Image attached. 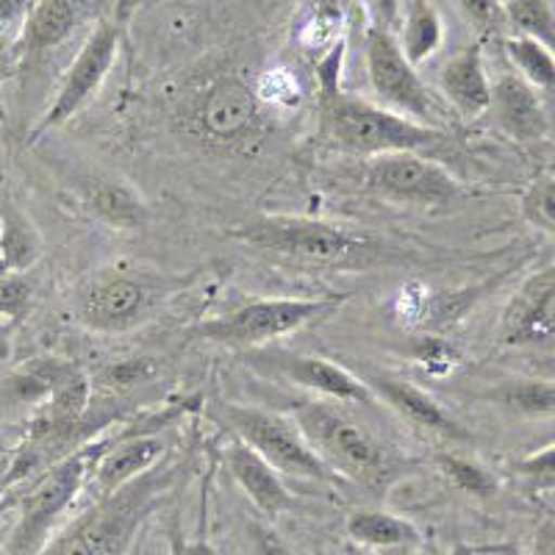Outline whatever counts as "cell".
<instances>
[{
  "instance_id": "19",
  "label": "cell",
  "mask_w": 555,
  "mask_h": 555,
  "mask_svg": "<svg viewBox=\"0 0 555 555\" xmlns=\"http://www.w3.org/2000/svg\"><path fill=\"white\" fill-rule=\"evenodd\" d=\"M364 384L373 389L375 398L386 400V403L398 411V414H403L409 423L420 425V428L425 430H436V434L459 436V425L450 420L448 411L436 403L428 391L416 389L409 380L395 378V375L386 373H373V378L364 380Z\"/></svg>"
},
{
  "instance_id": "37",
  "label": "cell",
  "mask_w": 555,
  "mask_h": 555,
  "mask_svg": "<svg viewBox=\"0 0 555 555\" xmlns=\"http://www.w3.org/2000/svg\"><path fill=\"white\" fill-rule=\"evenodd\" d=\"M28 3H31V0H0V31H3L12 20H17Z\"/></svg>"
},
{
  "instance_id": "24",
  "label": "cell",
  "mask_w": 555,
  "mask_h": 555,
  "mask_svg": "<svg viewBox=\"0 0 555 555\" xmlns=\"http://www.w3.org/2000/svg\"><path fill=\"white\" fill-rule=\"evenodd\" d=\"M442 17L436 12L430 0H411L409 14H405L403 39H398L400 51L411 64H420L434 56L442 44Z\"/></svg>"
},
{
  "instance_id": "3",
  "label": "cell",
  "mask_w": 555,
  "mask_h": 555,
  "mask_svg": "<svg viewBox=\"0 0 555 555\" xmlns=\"http://www.w3.org/2000/svg\"><path fill=\"white\" fill-rule=\"evenodd\" d=\"M231 236L247 247L304 264H359L380 253L373 236L309 217H259L236 225Z\"/></svg>"
},
{
  "instance_id": "40",
  "label": "cell",
  "mask_w": 555,
  "mask_h": 555,
  "mask_svg": "<svg viewBox=\"0 0 555 555\" xmlns=\"http://www.w3.org/2000/svg\"><path fill=\"white\" fill-rule=\"evenodd\" d=\"M145 3H151V0H120V14H131L133 9L145 7Z\"/></svg>"
},
{
  "instance_id": "27",
  "label": "cell",
  "mask_w": 555,
  "mask_h": 555,
  "mask_svg": "<svg viewBox=\"0 0 555 555\" xmlns=\"http://www.w3.org/2000/svg\"><path fill=\"white\" fill-rule=\"evenodd\" d=\"M503 17L519 37L553 44V0H500Z\"/></svg>"
},
{
  "instance_id": "30",
  "label": "cell",
  "mask_w": 555,
  "mask_h": 555,
  "mask_svg": "<svg viewBox=\"0 0 555 555\" xmlns=\"http://www.w3.org/2000/svg\"><path fill=\"white\" fill-rule=\"evenodd\" d=\"M500 400L505 405H512V409L525 411V414H553L555 391L553 384H547V380H528V384L505 389Z\"/></svg>"
},
{
  "instance_id": "12",
  "label": "cell",
  "mask_w": 555,
  "mask_h": 555,
  "mask_svg": "<svg viewBox=\"0 0 555 555\" xmlns=\"http://www.w3.org/2000/svg\"><path fill=\"white\" fill-rule=\"evenodd\" d=\"M245 359L261 373L281 375L292 384L317 391L322 398L341 400V403H375L373 389L364 380L328 359L300 353H264V350L247 353Z\"/></svg>"
},
{
  "instance_id": "14",
  "label": "cell",
  "mask_w": 555,
  "mask_h": 555,
  "mask_svg": "<svg viewBox=\"0 0 555 555\" xmlns=\"http://www.w3.org/2000/svg\"><path fill=\"white\" fill-rule=\"evenodd\" d=\"M555 334V272L539 270L514 292L500 320V341L508 347L550 345Z\"/></svg>"
},
{
  "instance_id": "23",
  "label": "cell",
  "mask_w": 555,
  "mask_h": 555,
  "mask_svg": "<svg viewBox=\"0 0 555 555\" xmlns=\"http://www.w3.org/2000/svg\"><path fill=\"white\" fill-rule=\"evenodd\" d=\"M39 259V236L17 208L7 206L0 215V275L26 272Z\"/></svg>"
},
{
  "instance_id": "1",
  "label": "cell",
  "mask_w": 555,
  "mask_h": 555,
  "mask_svg": "<svg viewBox=\"0 0 555 555\" xmlns=\"http://www.w3.org/2000/svg\"><path fill=\"white\" fill-rule=\"evenodd\" d=\"M341 59L345 42H336L317 67L322 131L339 151L359 156H384L400 151L425 153L436 151L448 139V131L442 128L420 126L391 108L345 95L339 87Z\"/></svg>"
},
{
  "instance_id": "17",
  "label": "cell",
  "mask_w": 555,
  "mask_h": 555,
  "mask_svg": "<svg viewBox=\"0 0 555 555\" xmlns=\"http://www.w3.org/2000/svg\"><path fill=\"white\" fill-rule=\"evenodd\" d=\"M165 442L153 434H126L108 444L106 453H98L89 473L95 475L98 492L106 494L139 478L165 459Z\"/></svg>"
},
{
  "instance_id": "32",
  "label": "cell",
  "mask_w": 555,
  "mask_h": 555,
  "mask_svg": "<svg viewBox=\"0 0 555 555\" xmlns=\"http://www.w3.org/2000/svg\"><path fill=\"white\" fill-rule=\"evenodd\" d=\"M459 7L480 37H492L505 26L500 0H459Z\"/></svg>"
},
{
  "instance_id": "15",
  "label": "cell",
  "mask_w": 555,
  "mask_h": 555,
  "mask_svg": "<svg viewBox=\"0 0 555 555\" xmlns=\"http://www.w3.org/2000/svg\"><path fill=\"white\" fill-rule=\"evenodd\" d=\"M489 112L494 114L498 126L517 142H542V139H547L550 120L542 98H539V89H533L514 73H503L492 83Z\"/></svg>"
},
{
  "instance_id": "42",
  "label": "cell",
  "mask_w": 555,
  "mask_h": 555,
  "mask_svg": "<svg viewBox=\"0 0 555 555\" xmlns=\"http://www.w3.org/2000/svg\"><path fill=\"white\" fill-rule=\"evenodd\" d=\"M3 450H7V448H3V442H0V453H3Z\"/></svg>"
},
{
  "instance_id": "9",
  "label": "cell",
  "mask_w": 555,
  "mask_h": 555,
  "mask_svg": "<svg viewBox=\"0 0 555 555\" xmlns=\"http://www.w3.org/2000/svg\"><path fill=\"white\" fill-rule=\"evenodd\" d=\"M364 59L370 83L391 112L403 114L420 126L442 128L444 131L442 103L436 101V95H430L423 78L416 76L414 64L403 56L398 39L389 28L375 26L370 31Z\"/></svg>"
},
{
  "instance_id": "4",
  "label": "cell",
  "mask_w": 555,
  "mask_h": 555,
  "mask_svg": "<svg viewBox=\"0 0 555 555\" xmlns=\"http://www.w3.org/2000/svg\"><path fill=\"white\" fill-rule=\"evenodd\" d=\"M345 304V295L339 297H267V300H250L240 309L228 311L225 317L201 322L195 336L215 345L240 347H261L278 336H289L295 331L306 328L311 322H320L334 314Z\"/></svg>"
},
{
  "instance_id": "39",
  "label": "cell",
  "mask_w": 555,
  "mask_h": 555,
  "mask_svg": "<svg viewBox=\"0 0 555 555\" xmlns=\"http://www.w3.org/2000/svg\"><path fill=\"white\" fill-rule=\"evenodd\" d=\"M12 455H9V450H3L0 453V480H7L9 473H12Z\"/></svg>"
},
{
  "instance_id": "6",
  "label": "cell",
  "mask_w": 555,
  "mask_h": 555,
  "mask_svg": "<svg viewBox=\"0 0 555 555\" xmlns=\"http://www.w3.org/2000/svg\"><path fill=\"white\" fill-rule=\"evenodd\" d=\"M167 289L145 275L133 272H101L78 286L73 311L83 328L95 334H122L151 320Z\"/></svg>"
},
{
  "instance_id": "11",
  "label": "cell",
  "mask_w": 555,
  "mask_h": 555,
  "mask_svg": "<svg viewBox=\"0 0 555 555\" xmlns=\"http://www.w3.org/2000/svg\"><path fill=\"white\" fill-rule=\"evenodd\" d=\"M117 51H120V26L112 23V20H101L95 31L89 34L87 42L81 44V51L76 53L73 64H69L56 98H53L48 112L42 114V120L34 128L31 142H37L44 131L67 122L89 98L95 95L103 78L108 76L114 59H117Z\"/></svg>"
},
{
  "instance_id": "29",
  "label": "cell",
  "mask_w": 555,
  "mask_h": 555,
  "mask_svg": "<svg viewBox=\"0 0 555 555\" xmlns=\"http://www.w3.org/2000/svg\"><path fill=\"white\" fill-rule=\"evenodd\" d=\"M439 467L453 480V486H459L461 492L475 494V498H489L498 489V480L492 475L480 469L478 464H473V461L459 459V455H439Z\"/></svg>"
},
{
  "instance_id": "41",
  "label": "cell",
  "mask_w": 555,
  "mask_h": 555,
  "mask_svg": "<svg viewBox=\"0 0 555 555\" xmlns=\"http://www.w3.org/2000/svg\"><path fill=\"white\" fill-rule=\"evenodd\" d=\"M480 550H473V547H459V550H453V553L450 555H478Z\"/></svg>"
},
{
  "instance_id": "13",
  "label": "cell",
  "mask_w": 555,
  "mask_h": 555,
  "mask_svg": "<svg viewBox=\"0 0 555 555\" xmlns=\"http://www.w3.org/2000/svg\"><path fill=\"white\" fill-rule=\"evenodd\" d=\"M195 120L203 137L225 145L242 142L259 126V98L242 78L222 76L201 95Z\"/></svg>"
},
{
  "instance_id": "10",
  "label": "cell",
  "mask_w": 555,
  "mask_h": 555,
  "mask_svg": "<svg viewBox=\"0 0 555 555\" xmlns=\"http://www.w3.org/2000/svg\"><path fill=\"white\" fill-rule=\"evenodd\" d=\"M364 183L375 195L414 206H444L461 192L459 181L442 165L411 151L373 156Z\"/></svg>"
},
{
  "instance_id": "35",
  "label": "cell",
  "mask_w": 555,
  "mask_h": 555,
  "mask_svg": "<svg viewBox=\"0 0 555 555\" xmlns=\"http://www.w3.org/2000/svg\"><path fill=\"white\" fill-rule=\"evenodd\" d=\"M519 469H522L528 478L539 480V483L553 486V448H544L539 450L537 455L525 459L522 464H519Z\"/></svg>"
},
{
  "instance_id": "31",
  "label": "cell",
  "mask_w": 555,
  "mask_h": 555,
  "mask_svg": "<svg viewBox=\"0 0 555 555\" xmlns=\"http://www.w3.org/2000/svg\"><path fill=\"white\" fill-rule=\"evenodd\" d=\"M28 306H31V284L26 275L23 272L0 275V317L17 322L20 317H26Z\"/></svg>"
},
{
  "instance_id": "18",
  "label": "cell",
  "mask_w": 555,
  "mask_h": 555,
  "mask_svg": "<svg viewBox=\"0 0 555 555\" xmlns=\"http://www.w3.org/2000/svg\"><path fill=\"white\" fill-rule=\"evenodd\" d=\"M225 464L234 475L236 483L242 486V492L250 498V503L259 508L267 517H275V514L286 512L292 505L289 492H286L284 480H281V473L267 464L259 453L253 448H247L245 442L236 439L234 444H228Z\"/></svg>"
},
{
  "instance_id": "22",
  "label": "cell",
  "mask_w": 555,
  "mask_h": 555,
  "mask_svg": "<svg viewBox=\"0 0 555 555\" xmlns=\"http://www.w3.org/2000/svg\"><path fill=\"white\" fill-rule=\"evenodd\" d=\"M347 537L364 547H409L420 542V530L389 512H353L347 517Z\"/></svg>"
},
{
  "instance_id": "21",
  "label": "cell",
  "mask_w": 555,
  "mask_h": 555,
  "mask_svg": "<svg viewBox=\"0 0 555 555\" xmlns=\"http://www.w3.org/2000/svg\"><path fill=\"white\" fill-rule=\"evenodd\" d=\"M83 203L112 225L133 228L147 220V206L139 201L137 192L122 181H112V178L89 183L87 192H83Z\"/></svg>"
},
{
  "instance_id": "34",
  "label": "cell",
  "mask_w": 555,
  "mask_h": 555,
  "mask_svg": "<svg viewBox=\"0 0 555 555\" xmlns=\"http://www.w3.org/2000/svg\"><path fill=\"white\" fill-rule=\"evenodd\" d=\"M250 542H253V555H295L286 542L278 537L275 530L264 528V525H253L250 528Z\"/></svg>"
},
{
  "instance_id": "8",
  "label": "cell",
  "mask_w": 555,
  "mask_h": 555,
  "mask_svg": "<svg viewBox=\"0 0 555 555\" xmlns=\"http://www.w3.org/2000/svg\"><path fill=\"white\" fill-rule=\"evenodd\" d=\"M95 455L98 448L78 450L69 459L59 461L56 467L48 469V475H42V480L23 498L20 519L7 544V555H37L42 550L53 525L81 492Z\"/></svg>"
},
{
  "instance_id": "20",
  "label": "cell",
  "mask_w": 555,
  "mask_h": 555,
  "mask_svg": "<svg viewBox=\"0 0 555 555\" xmlns=\"http://www.w3.org/2000/svg\"><path fill=\"white\" fill-rule=\"evenodd\" d=\"M89 0H37L28 9L26 28H23V48L28 56L48 53L76 31L87 12Z\"/></svg>"
},
{
  "instance_id": "38",
  "label": "cell",
  "mask_w": 555,
  "mask_h": 555,
  "mask_svg": "<svg viewBox=\"0 0 555 555\" xmlns=\"http://www.w3.org/2000/svg\"><path fill=\"white\" fill-rule=\"evenodd\" d=\"M533 555H553V525L544 522L542 533H539V544H537V553Z\"/></svg>"
},
{
  "instance_id": "16",
  "label": "cell",
  "mask_w": 555,
  "mask_h": 555,
  "mask_svg": "<svg viewBox=\"0 0 555 555\" xmlns=\"http://www.w3.org/2000/svg\"><path fill=\"white\" fill-rule=\"evenodd\" d=\"M439 87H442V95L448 101V106L459 117H464V120H475V117L489 112L492 81L486 76L483 48H480V42L461 48L459 53H453L444 62Z\"/></svg>"
},
{
  "instance_id": "33",
  "label": "cell",
  "mask_w": 555,
  "mask_h": 555,
  "mask_svg": "<svg viewBox=\"0 0 555 555\" xmlns=\"http://www.w3.org/2000/svg\"><path fill=\"white\" fill-rule=\"evenodd\" d=\"M147 373H151V366L145 361H122V364L112 366L103 373V384L114 386V389H126V386L139 384V380H145Z\"/></svg>"
},
{
  "instance_id": "25",
  "label": "cell",
  "mask_w": 555,
  "mask_h": 555,
  "mask_svg": "<svg viewBox=\"0 0 555 555\" xmlns=\"http://www.w3.org/2000/svg\"><path fill=\"white\" fill-rule=\"evenodd\" d=\"M89 405V378L78 370L64 366V373L53 380L51 403H48V416H44V434L48 430H64L76 425Z\"/></svg>"
},
{
  "instance_id": "26",
  "label": "cell",
  "mask_w": 555,
  "mask_h": 555,
  "mask_svg": "<svg viewBox=\"0 0 555 555\" xmlns=\"http://www.w3.org/2000/svg\"><path fill=\"white\" fill-rule=\"evenodd\" d=\"M505 56L512 62L514 76H519L522 81H528L533 89H553L555 83V62L553 53H550V44L539 42L533 37H514L505 39Z\"/></svg>"
},
{
  "instance_id": "36",
  "label": "cell",
  "mask_w": 555,
  "mask_h": 555,
  "mask_svg": "<svg viewBox=\"0 0 555 555\" xmlns=\"http://www.w3.org/2000/svg\"><path fill=\"white\" fill-rule=\"evenodd\" d=\"M170 555H217V553L206 539H186L181 537V533H172Z\"/></svg>"
},
{
  "instance_id": "2",
  "label": "cell",
  "mask_w": 555,
  "mask_h": 555,
  "mask_svg": "<svg viewBox=\"0 0 555 555\" xmlns=\"http://www.w3.org/2000/svg\"><path fill=\"white\" fill-rule=\"evenodd\" d=\"M178 478L181 464L158 461L120 489L98 494L95 503L48 539L37 555H126L145 519L170 498Z\"/></svg>"
},
{
  "instance_id": "28",
  "label": "cell",
  "mask_w": 555,
  "mask_h": 555,
  "mask_svg": "<svg viewBox=\"0 0 555 555\" xmlns=\"http://www.w3.org/2000/svg\"><path fill=\"white\" fill-rule=\"evenodd\" d=\"M522 215L530 225L542 228L547 234L555 231V178L553 172H542L533 178L528 192L522 195Z\"/></svg>"
},
{
  "instance_id": "7",
  "label": "cell",
  "mask_w": 555,
  "mask_h": 555,
  "mask_svg": "<svg viewBox=\"0 0 555 555\" xmlns=\"http://www.w3.org/2000/svg\"><path fill=\"white\" fill-rule=\"evenodd\" d=\"M220 416L240 436V442L256 450L275 473L295 475V478L306 480H320V483L336 480V475L309 448L300 428L295 423H289L286 416L234 403H222Z\"/></svg>"
},
{
  "instance_id": "5",
  "label": "cell",
  "mask_w": 555,
  "mask_h": 555,
  "mask_svg": "<svg viewBox=\"0 0 555 555\" xmlns=\"http://www.w3.org/2000/svg\"><path fill=\"white\" fill-rule=\"evenodd\" d=\"M295 425L334 475H347L361 483H378L389 475L380 444L341 411L306 400L295 405Z\"/></svg>"
}]
</instances>
